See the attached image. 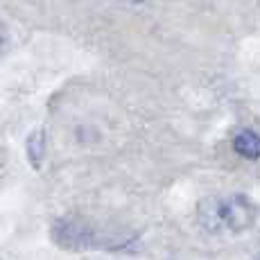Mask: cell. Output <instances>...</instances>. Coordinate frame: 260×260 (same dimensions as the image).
Segmentation results:
<instances>
[{
  "label": "cell",
  "instance_id": "6da1fadb",
  "mask_svg": "<svg viewBox=\"0 0 260 260\" xmlns=\"http://www.w3.org/2000/svg\"><path fill=\"white\" fill-rule=\"evenodd\" d=\"M222 217L224 226L231 229V231H247L256 222V206L244 194H233L222 204Z\"/></svg>",
  "mask_w": 260,
  "mask_h": 260
},
{
  "label": "cell",
  "instance_id": "7a4b0ae2",
  "mask_svg": "<svg viewBox=\"0 0 260 260\" xmlns=\"http://www.w3.org/2000/svg\"><path fill=\"white\" fill-rule=\"evenodd\" d=\"M222 199L208 197L199 204V222L206 231H219L224 226V217H222Z\"/></svg>",
  "mask_w": 260,
  "mask_h": 260
},
{
  "label": "cell",
  "instance_id": "3957f363",
  "mask_svg": "<svg viewBox=\"0 0 260 260\" xmlns=\"http://www.w3.org/2000/svg\"><path fill=\"white\" fill-rule=\"evenodd\" d=\"M233 149L242 158L256 161V158H260V134L251 132V129H242L233 138Z\"/></svg>",
  "mask_w": 260,
  "mask_h": 260
},
{
  "label": "cell",
  "instance_id": "277c9868",
  "mask_svg": "<svg viewBox=\"0 0 260 260\" xmlns=\"http://www.w3.org/2000/svg\"><path fill=\"white\" fill-rule=\"evenodd\" d=\"M43 156H46V132H32L27 138V158L34 168L41 166Z\"/></svg>",
  "mask_w": 260,
  "mask_h": 260
},
{
  "label": "cell",
  "instance_id": "5b68a950",
  "mask_svg": "<svg viewBox=\"0 0 260 260\" xmlns=\"http://www.w3.org/2000/svg\"><path fill=\"white\" fill-rule=\"evenodd\" d=\"M5 46H7V29H5V25L0 23V52L5 50Z\"/></svg>",
  "mask_w": 260,
  "mask_h": 260
}]
</instances>
